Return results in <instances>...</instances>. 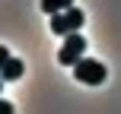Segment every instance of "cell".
I'll use <instances>...</instances> for the list:
<instances>
[{"instance_id": "cell-4", "label": "cell", "mask_w": 121, "mask_h": 114, "mask_svg": "<svg viewBox=\"0 0 121 114\" xmlns=\"http://www.w3.org/2000/svg\"><path fill=\"white\" fill-rule=\"evenodd\" d=\"M22 73H26V63L16 60V57H10V60L3 63V70H0V79H3V83H16Z\"/></svg>"}, {"instance_id": "cell-8", "label": "cell", "mask_w": 121, "mask_h": 114, "mask_svg": "<svg viewBox=\"0 0 121 114\" xmlns=\"http://www.w3.org/2000/svg\"><path fill=\"white\" fill-rule=\"evenodd\" d=\"M0 92H3V79H0Z\"/></svg>"}, {"instance_id": "cell-2", "label": "cell", "mask_w": 121, "mask_h": 114, "mask_svg": "<svg viewBox=\"0 0 121 114\" xmlns=\"http://www.w3.org/2000/svg\"><path fill=\"white\" fill-rule=\"evenodd\" d=\"M83 22H86V16H83V10H77V6H70V10H64V13H51V32H54V35L80 32Z\"/></svg>"}, {"instance_id": "cell-3", "label": "cell", "mask_w": 121, "mask_h": 114, "mask_svg": "<svg viewBox=\"0 0 121 114\" xmlns=\"http://www.w3.org/2000/svg\"><path fill=\"white\" fill-rule=\"evenodd\" d=\"M83 51H86V38L77 35V32H70V35L64 38V44H60V51H57V63L73 67L80 57H83Z\"/></svg>"}, {"instance_id": "cell-5", "label": "cell", "mask_w": 121, "mask_h": 114, "mask_svg": "<svg viewBox=\"0 0 121 114\" xmlns=\"http://www.w3.org/2000/svg\"><path fill=\"white\" fill-rule=\"evenodd\" d=\"M70 6H73V0H42L45 13H64V10H70Z\"/></svg>"}, {"instance_id": "cell-7", "label": "cell", "mask_w": 121, "mask_h": 114, "mask_svg": "<svg viewBox=\"0 0 121 114\" xmlns=\"http://www.w3.org/2000/svg\"><path fill=\"white\" fill-rule=\"evenodd\" d=\"M10 57H13V54H10V48H3V44H0V70H3V63H6Z\"/></svg>"}, {"instance_id": "cell-6", "label": "cell", "mask_w": 121, "mask_h": 114, "mask_svg": "<svg viewBox=\"0 0 121 114\" xmlns=\"http://www.w3.org/2000/svg\"><path fill=\"white\" fill-rule=\"evenodd\" d=\"M0 114H16V108H13L6 98H0Z\"/></svg>"}, {"instance_id": "cell-1", "label": "cell", "mask_w": 121, "mask_h": 114, "mask_svg": "<svg viewBox=\"0 0 121 114\" xmlns=\"http://www.w3.org/2000/svg\"><path fill=\"white\" fill-rule=\"evenodd\" d=\"M73 76H77L83 86H102V83H105V76H108V70H105L102 60L80 57L77 63H73Z\"/></svg>"}]
</instances>
